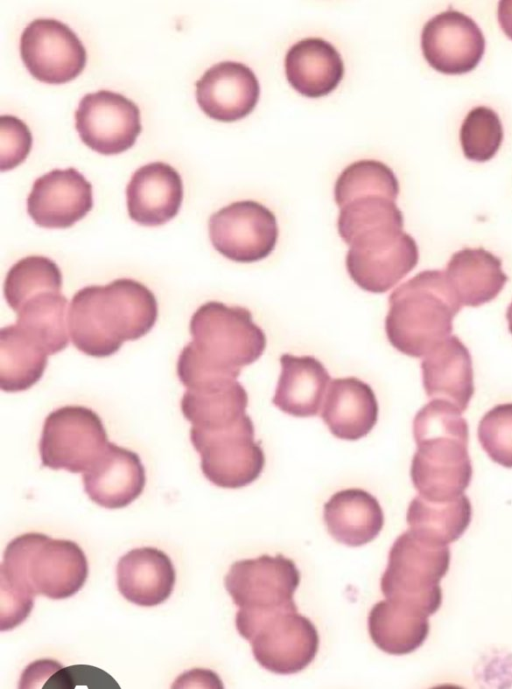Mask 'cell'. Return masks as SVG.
<instances>
[{
	"instance_id": "4",
	"label": "cell",
	"mask_w": 512,
	"mask_h": 689,
	"mask_svg": "<svg viewBox=\"0 0 512 689\" xmlns=\"http://www.w3.org/2000/svg\"><path fill=\"white\" fill-rule=\"evenodd\" d=\"M388 303L387 339L413 358L425 357L451 336L453 319L462 308L444 271L438 269L423 270L399 285Z\"/></svg>"
},
{
	"instance_id": "9",
	"label": "cell",
	"mask_w": 512,
	"mask_h": 689,
	"mask_svg": "<svg viewBox=\"0 0 512 689\" xmlns=\"http://www.w3.org/2000/svg\"><path fill=\"white\" fill-rule=\"evenodd\" d=\"M108 436L90 408L66 405L45 418L39 441L41 464L53 470L86 472L104 453Z\"/></svg>"
},
{
	"instance_id": "28",
	"label": "cell",
	"mask_w": 512,
	"mask_h": 689,
	"mask_svg": "<svg viewBox=\"0 0 512 689\" xmlns=\"http://www.w3.org/2000/svg\"><path fill=\"white\" fill-rule=\"evenodd\" d=\"M247 406V391L237 379L186 389L180 401L183 416L197 429L230 425L247 414Z\"/></svg>"
},
{
	"instance_id": "5",
	"label": "cell",
	"mask_w": 512,
	"mask_h": 689,
	"mask_svg": "<svg viewBox=\"0 0 512 689\" xmlns=\"http://www.w3.org/2000/svg\"><path fill=\"white\" fill-rule=\"evenodd\" d=\"M412 430L417 449L411 461L410 477L418 495L443 502L464 494L473 473L466 419L437 413Z\"/></svg>"
},
{
	"instance_id": "18",
	"label": "cell",
	"mask_w": 512,
	"mask_h": 689,
	"mask_svg": "<svg viewBox=\"0 0 512 689\" xmlns=\"http://www.w3.org/2000/svg\"><path fill=\"white\" fill-rule=\"evenodd\" d=\"M183 182L171 165L156 161L139 167L126 187L130 219L142 226H160L178 214Z\"/></svg>"
},
{
	"instance_id": "27",
	"label": "cell",
	"mask_w": 512,
	"mask_h": 689,
	"mask_svg": "<svg viewBox=\"0 0 512 689\" xmlns=\"http://www.w3.org/2000/svg\"><path fill=\"white\" fill-rule=\"evenodd\" d=\"M428 615L409 605L385 599L368 615V631L373 643L391 655H405L423 645L430 625Z\"/></svg>"
},
{
	"instance_id": "11",
	"label": "cell",
	"mask_w": 512,
	"mask_h": 689,
	"mask_svg": "<svg viewBox=\"0 0 512 689\" xmlns=\"http://www.w3.org/2000/svg\"><path fill=\"white\" fill-rule=\"evenodd\" d=\"M214 249L237 263H255L275 250L279 227L275 214L254 200L232 202L214 212L208 221Z\"/></svg>"
},
{
	"instance_id": "21",
	"label": "cell",
	"mask_w": 512,
	"mask_h": 689,
	"mask_svg": "<svg viewBox=\"0 0 512 689\" xmlns=\"http://www.w3.org/2000/svg\"><path fill=\"white\" fill-rule=\"evenodd\" d=\"M116 578L118 590L127 601L153 607L171 596L176 571L164 551L147 546L132 549L120 557Z\"/></svg>"
},
{
	"instance_id": "34",
	"label": "cell",
	"mask_w": 512,
	"mask_h": 689,
	"mask_svg": "<svg viewBox=\"0 0 512 689\" xmlns=\"http://www.w3.org/2000/svg\"><path fill=\"white\" fill-rule=\"evenodd\" d=\"M478 440L492 461L512 468V403L498 404L483 415Z\"/></svg>"
},
{
	"instance_id": "37",
	"label": "cell",
	"mask_w": 512,
	"mask_h": 689,
	"mask_svg": "<svg viewBox=\"0 0 512 689\" xmlns=\"http://www.w3.org/2000/svg\"><path fill=\"white\" fill-rule=\"evenodd\" d=\"M62 667L61 663L51 659L34 661L23 670L19 688L41 687L40 682L46 683Z\"/></svg>"
},
{
	"instance_id": "10",
	"label": "cell",
	"mask_w": 512,
	"mask_h": 689,
	"mask_svg": "<svg viewBox=\"0 0 512 689\" xmlns=\"http://www.w3.org/2000/svg\"><path fill=\"white\" fill-rule=\"evenodd\" d=\"M345 265L349 277L362 290L385 293L418 264L416 240L404 230L375 232L353 239Z\"/></svg>"
},
{
	"instance_id": "36",
	"label": "cell",
	"mask_w": 512,
	"mask_h": 689,
	"mask_svg": "<svg viewBox=\"0 0 512 689\" xmlns=\"http://www.w3.org/2000/svg\"><path fill=\"white\" fill-rule=\"evenodd\" d=\"M84 685L89 688H118L116 681L105 671L90 665L62 667L44 684V688H75Z\"/></svg>"
},
{
	"instance_id": "14",
	"label": "cell",
	"mask_w": 512,
	"mask_h": 689,
	"mask_svg": "<svg viewBox=\"0 0 512 689\" xmlns=\"http://www.w3.org/2000/svg\"><path fill=\"white\" fill-rule=\"evenodd\" d=\"M301 574L292 559L264 554L231 564L224 586L233 603L243 609H269L295 604Z\"/></svg>"
},
{
	"instance_id": "24",
	"label": "cell",
	"mask_w": 512,
	"mask_h": 689,
	"mask_svg": "<svg viewBox=\"0 0 512 689\" xmlns=\"http://www.w3.org/2000/svg\"><path fill=\"white\" fill-rule=\"evenodd\" d=\"M287 81L301 95L320 98L336 89L345 67L341 54L327 40L307 37L287 51L284 61Z\"/></svg>"
},
{
	"instance_id": "16",
	"label": "cell",
	"mask_w": 512,
	"mask_h": 689,
	"mask_svg": "<svg viewBox=\"0 0 512 689\" xmlns=\"http://www.w3.org/2000/svg\"><path fill=\"white\" fill-rule=\"evenodd\" d=\"M93 207L92 185L73 167L38 177L27 198V212L43 228H69Z\"/></svg>"
},
{
	"instance_id": "20",
	"label": "cell",
	"mask_w": 512,
	"mask_h": 689,
	"mask_svg": "<svg viewBox=\"0 0 512 689\" xmlns=\"http://www.w3.org/2000/svg\"><path fill=\"white\" fill-rule=\"evenodd\" d=\"M378 413L372 387L350 376L331 380L319 415L333 436L355 441L370 433L377 423Z\"/></svg>"
},
{
	"instance_id": "22",
	"label": "cell",
	"mask_w": 512,
	"mask_h": 689,
	"mask_svg": "<svg viewBox=\"0 0 512 689\" xmlns=\"http://www.w3.org/2000/svg\"><path fill=\"white\" fill-rule=\"evenodd\" d=\"M421 371L430 399L448 401L461 412L468 408L475 391L472 357L459 337L451 335L429 352Z\"/></svg>"
},
{
	"instance_id": "1",
	"label": "cell",
	"mask_w": 512,
	"mask_h": 689,
	"mask_svg": "<svg viewBox=\"0 0 512 689\" xmlns=\"http://www.w3.org/2000/svg\"><path fill=\"white\" fill-rule=\"evenodd\" d=\"M192 340L181 350L177 375L188 388L222 379H237L256 362L267 345L266 334L249 309L208 301L193 313Z\"/></svg>"
},
{
	"instance_id": "31",
	"label": "cell",
	"mask_w": 512,
	"mask_h": 689,
	"mask_svg": "<svg viewBox=\"0 0 512 689\" xmlns=\"http://www.w3.org/2000/svg\"><path fill=\"white\" fill-rule=\"evenodd\" d=\"M67 298L61 291H45L28 298L15 312L16 324L53 355L69 343Z\"/></svg>"
},
{
	"instance_id": "35",
	"label": "cell",
	"mask_w": 512,
	"mask_h": 689,
	"mask_svg": "<svg viewBox=\"0 0 512 689\" xmlns=\"http://www.w3.org/2000/svg\"><path fill=\"white\" fill-rule=\"evenodd\" d=\"M33 138L28 126L12 115L0 117V169L9 171L20 165L30 153Z\"/></svg>"
},
{
	"instance_id": "3",
	"label": "cell",
	"mask_w": 512,
	"mask_h": 689,
	"mask_svg": "<svg viewBox=\"0 0 512 689\" xmlns=\"http://www.w3.org/2000/svg\"><path fill=\"white\" fill-rule=\"evenodd\" d=\"M89 574L87 557L74 541L29 532L12 539L0 565V600L20 608L36 595L53 600L74 596Z\"/></svg>"
},
{
	"instance_id": "38",
	"label": "cell",
	"mask_w": 512,
	"mask_h": 689,
	"mask_svg": "<svg viewBox=\"0 0 512 689\" xmlns=\"http://www.w3.org/2000/svg\"><path fill=\"white\" fill-rule=\"evenodd\" d=\"M498 22L503 32L512 39V1H500L497 9Z\"/></svg>"
},
{
	"instance_id": "6",
	"label": "cell",
	"mask_w": 512,
	"mask_h": 689,
	"mask_svg": "<svg viewBox=\"0 0 512 689\" xmlns=\"http://www.w3.org/2000/svg\"><path fill=\"white\" fill-rule=\"evenodd\" d=\"M235 626L251 644L258 664L275 674L298 673L318 653V631L310 619L298 613L296 604L269 609L239 608Z\"/></svg>"
},
{
	"instance_id": "8",
	"label": "cell",
	"mask_w": 512,
	"mask_h": 689,
	"mask_svg": "<svg viewBox=\"0 0 512 689\" xmlns=\"http://www.w3.org/2000/svg\"><path fill=\"white\" fill-rule=\"evenodd\" d=\"M254 438V423L247 414L221 428H190V441L200 455L203 475L226 489L245 487L260 477L266 459Z\"/></svg>"
},
{
	"instance_id": "15",
	"label": "cell",
	"mask_w": 512,
	"mask_h": 689,
	"mask_svg": "<svg viewBox=\"0 0 512 689\" xmlns=\"http://www.w3.org/2000/svg\"><path fill=\"white\" fill-rule=\"evenodd\" d=\"M485 37L468 15L453 9L430 18L423 26L421 49L427 63L446 75L474 70L485 52Z\"/></svg>"
},
{
	"instance_id": "23",
	"label": "cell",
	"mask_w": 512,
	"mask_h": 689,
	"mask_svg": "<svg viewBox=\"0 0 512 689\" xmlns=\"http://www.w3.org/2000/svg\"><path fill=\"white\" fill-rule=\"evenodd\" d=\"M281 371L272 403L282 412L299 418L320 414L331 376L312 355L280 356Z\"/></svg>"
},
{
	"instance_id": "25",
	"label": "cell",
	"mask_w": 512,
	"mask_h": 689,
	"mask_svg": "<svg viewBox=\"0 0 512 689\" xmlns=\"http://www.w3.org/2000/svg\"><path fill=\"white\" fill-rule=\"evenodd\" d=\"M324 522L339 543L359 547L374 540L384 525L379 501L360 488L337 491L324 504Z\"/></svg>"
},
{
	"instance_id": "29",
	"label": "cell",
	"mask_w": 512,
	"mask_h": 689,
	"mask_svg": "<svg viewBox=\"0 0 512 689\" xmlns=\"http://www.w3.org/2000/svg\"><path fill=\"white\" fill-rule=\"evenodd\" d=\"M47 350L16 323L0 330V388L15 393L28 390L43 376Z\"/></svg>"
},
{
	"instance_id": "17",
	"label": "cell",
	"mask_w": 512,
	"mask_h": 689,
	"mask_svg": "<svg viewBox=\"0 0 512 689\" xmlns=\"http://www.w3.org/2000/svg\"><path fill=\"white\" fill-rule=\"evenodd\" d=\"M195 86L201 110L220 122H234L248 116L260 97V84L254 71L236 61L214 64Z\"/></svg>"
},
{
	"instance_id": "2",
	"label": "cell",
	"mask_w": 512,
	"mask_h": 689,
	"mask_svg": "<svg viewBox=\"0 0 512 689\" xmlns=\"http://www.w3.org/2000/svg\"><path fill=\"white\" fill-rule=\"evenodd\" d=\"M157 317L154 293L139 281L118 278L78 290L68 309L67 325L79 351L104 358L115 354L125 341L145 336Z\"/></svg>"
},
{
	"instance_id": "32",
	"label": "cell",
	"mask_w": 512,
	"mask_h": 689,
	"mask_svg": "<svg viewBox=\"0 0 512 689\" xmlns=\"http://www.w3.org/2000/svg\"><path fill=\"white\" fill-rule=\"evenodd\" d=\"M62 273L48 257L27 256L11 266L4 280L3 291L9 307L17 309L31 296L45 291H61Z\"/></svg>"
},
{
	"instance_id": "19",
	"label": "cell",
	"mask_w": 512,
	"mask_h": 689,
	"mask_svg": "<svg viewBox=\"0 0 512 689\" xmlns=\"http://www.w3.org/2000/svg\"><path fill=\"white\" fill-rule=\"evenodd\" d=\"M82 478L87 496L107 509L130 505L142 494L146 484L139 455L112 442Z\"/></svg>"
},
{
	"instance_id": "13",
	"label": "cell",
	"mask_w": 512,
	"mask_h": 689,
	"mask_svg": "<svg viewBox=\"0 0 512 689\" xmlns=\"http://www.w3.org/2000/svg\"><path fill=\"white\" fill-rule=\"evenodd\" d=\"M75 128L82 142L103 155L130 149L142 130L135 102L110 90L85 94L75 111Z\"/></svg>"
},
{
	"instance_id": "26",
	"label": "cell",
	"mask_w": 512,
	"mask_h": 689,
	"mask_svg": "<svg viewBox=\"0 0 512 689\" xmlns=\"http://www.w3.org/2000/svg\"><path fill=\"white\" fill-rule=\"evenodd\" d=\"M444 273L461 306L478 307L492 301L508 281L501 258L483 247L453 253Z\"/></svg>"
},
{
	"instance_id": "33",
	"label": "cell",
	"mask_w": 512,
	"mask_h": 689,
	"mask_svg": "<svg viewBox=\"0 0 512 689\" xmlns=\"http://www.w3.org/2000/svg\"><path fill=\"white\" fill-rule=\"evenodd\" d=\"M504 137L498 114L486 106L470 110L460 128L464 156L471 161L487 162L498 152Z\"/></svg>"
},
{
	"instance_id": "12",
	"label": "cell",
	"mask_w": 512,
	"mask_h": 689,
	"mask_svg": "<svg viewBox=\"0 0 512 689\" xmlns=\"http://www.w3.org/2000/svg\"><path fill=\"white\" fill-rule=\"evenodd\" d=\"M20 56L30 74L48 84L72 81L87 61L86 49L76 33L52 18H37L25 27Z\"/></svg>"
},
{
	"instance_id": "30",
	"label": "cell",
	"mask_w": 512,
	"mask_h": 689,
	"mask_svg": "<svg viewBox=\"0 0 512 689\" xmlns=\"http://www.w3.org/2000/svg\"><path fill=\"white\" fill-rule=\"evenodd\" d=\"M471 518L472 506L465 494L443 502L417 495L409 503L406 513L409 529L439 545H449L458 540L467 530Z\"/></svg>"
},
{
	"instance_id": "39",
	"label": "cell",
	"mask_w": 512,
	"mask_h": 689,
	"mask_svg": "<svg viewBox=\"0 0 512 689\" xmlns=\"http://www.w3.org/2000/svg\"><path fill=\"white\" fill-rule=\"evenodd\" d=\"M506 319L508 322V329L509 332L512 334V301L509 304L507 311H506Z\"/></svg>"
},
{
	"instance_id": "7",
	"label": "cell",
	"mask_w": 512,
	"mask_h": 689,
	"mask_svg": "<svg viewBox=\"0 0 512 689\" xmlns=\"http://www.w3.org/2000/svg\"><path fill=\"white\" fill-rule=\"evenodd\" d=\"M448 545L433 543L411 529L393 542L380 588L386 599L414 607L428 616L442 604L440 581L450 566Z\"/></svg>"
}]
</instances>
